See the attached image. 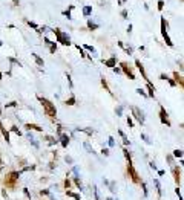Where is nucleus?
<instances>
[{
    "label": "nucleus",
    "instance_id": "f257e3e1",
    "mask_svg": "<svg viewBox=\"0 0 184 200\" xmlns=\"http://www.w3.org/2000/svg\"><path fill=\"white\" fill-rule=\"evenodd\" d=\"M38 101H40V104L43 105L44 115H46L48 118H51V119H55V116H57V109H55V105H54L49 99H46V98H40V96H38Z\"/></svg>",
    "mask_w": 184,
    "mask_h": 200
},
{
    "label": "nucleus",
    "instance_id": "f03ea898",
    "mask_svg": "<svg viewBox=\"0 0 184 200\" xmlns=\"http://www.w3.org/2000/svg\"><path fill=\"white\" fill-rule=\"evenodd\" d=\"M19 177H20V173L19 171H11L5 176V186L8 189H16L17 186V182H19Z\"/></svg>",
    "mask_w": 184,
    "mask_h": 200
},
{
    "label": "nucleus",
    "instance_id": "7ed1b4c3",
    "mask_svg": "<svg viewBox=\"0 0 184 200\" xmlns=\"http://www.w3.org/2000/svg\"><path fill=\"white\" fill-rule=\"evenodd\" d=\"M52 31H54V34H55V37H57V41H60L63 46H71V38H69L68 34H65L63 31H60L58 28L52 29Z\"/></svg>",
    "mask_w": 184,
    "mask_h": 200
},
{
    "label": "nucleus",
    "instance_id": "20e7f679",
    "mask_svg": "<svg viewBox=\"0 0 184 200\" xmlns=\"http://www.w3.org/2000/svg\"><path fill=\"white\" fill-rule=\"evenodd\" d=\"M127 174H129V177H131V180L133 182V183H141V179H140V176H138V173H137V170L133 168V163H132V161H129L127 162Z\"/></svg>",
    "mask_w": 184,
    "mask_h": 200
},
{
    "label": "nucleus",
    "instance_id": "39448f33",
    "mask_svg": "<svg viewBox=\"0 0 184 200\" xmlns=\"http://www.w3.org/2000/svg\"><path fill=\"white\" fill-rule=\"evenodd\" d=\"M161 34H163V38L166 40V44L172 47L173 43H172V40H170L169 34H167V21H166L164 17H161Z\"/></svg>",
    "mask_w": 184,
    "mask_h": 200
},
{
    "label": "nucleus",
    "instance_id": "423d86ee",
    "mask_svg": "<svg viewBox=\"0 0 184 200\" xmlns=\"http://www.w3.org/2000/svg\"><path fill=\"white\" fill-rule=\"evenodd\" d=\"M121 72H124V75L129 78V79H135V73H133V67L129 66L127 63H121Z\"/></svg>",
    "mask_w": 184,
    "mask_h": 200
},
{
    "label": "nucleus",
    "instance_id": "0eeeda50",
    "mask_svg": "<svg viewBox=\"0 0 184 200\" xmlns=\"http://www.w3.org/2000/svg\"><path fill=\"white\" fill-rule=\"evenodd\" d=\"M131 110H132V113H133V118H135L138 122H140V124H143V122H144V115H143V112H141L140 109H138V107H135V105H132V107H131Z\"/></svg>",
    "mask_w": 184,
    "mask_h": 200
},
{
    "label": "nucleus",
    "instance_id": "6e6552de",
    "mask_svg": "<svg viewBox=\"0 0 184 200\" xmlns=\"http://www.w3.org/2000/svg\"><path fill=\"white\" fill-rule=\"evenodd\" d=\"M160 121H161V124H164L166 127H170V121H169L167 112H166L164 107H160Z\"/></svg>",
    "mask_w": 184,
    "mask_h": 200
},
{
    "label": "nucleus",
    "instance_id": "1a4fd4ad",
    "mask_svg": "<svg viewBox=\"0 0 184 200\" xmlns=\"http://www.w3.org/2000/svg\"><path fill=\"white\" fill-rule=\"evenodd\" d=\"M173 179H175V183H177L179 186V183H181V168L179 167H173Z\"/></svg>",
    "mask_w": 184,
    "mask_h": 200
},
{
    "label": "nucleus",
    "instance_id": "9d476101",
    "mask_svg": "<svg viewBox=\"0 0 184 200\" xmlns=\"http://www.w3.org/2000/svg\"><path fill=\"white\" fill-rule=\"evenodd\" d=\"M25 128H26V130H35V131H40V133L43 131V128L40 125H37V124H31V122L25 124Z\"/></svg>",
    "mask_w": 184,
    "mask_h": 200
},
{
    "label": "nucleus",
    "instance_id": "9b49d317",
    "mask_svg": "<svg viewBox=\"0 0 184 200\" xmlns=\"http://www.w3.org/2000/svg\"><path fill=\"white\" fill-rule=\"evenodd\" d=\"M103 63H104V66H107V67L114 69L115 66H117V58H115V57H111L109 60H103Z\"/></svg>",
    "mask_w": 184,
    "mask_h": 200
},
{
    "label": "nucleus",
    "instance_id": "f8f14e48",
    "mask_svg": "<svg viewBox=\"0 0 184 200\" xmlns=\"http://www.w3.org/2000/svg\"><path fill=\"white\" fill-rule=\"evenodd\" d=\"M44 43H46L48 46H49V52H51V54H55V51H57V44H55V43H52L49 38H44Z\"/></svg>",
    "mask_w": 184,
    "mask_h": 200
},
{
    "label": "nucleus",
    "instance_id": "ddd939ff",
    "mask_svg": "<svg viewBox=\"0 0 184 200\" xmlns=\"http://www.w3.org/2000/svg\"><path fill=\"white\" fill-rule=\"evenodd\" d=\"M173 78H175V83H178L179 84V87H184V83H183V75L181 73H178V72H173Z\"/></svg>",
    "mask_w": 184,
    "mask_h": 200
},
{
    "label": "nucleus",
    "instance_id": "4468645a",
    "mask_svg": "<svg viewBox=\"0 0 184 200\" xmlns=\"http://www.w3.org/2000/svg\"><path fill=\"white\" fill-rule=\"evenodd\" d=\"M60 142H61V145L66 148V147L69 145V136L68 135H60Z\"/></svg>",
    "mask_w": 184,
    "mask_h": 200
},
{
    "label": "nucleus",
    "instance_id": "2eb2a0df",
    "mask_svg": "<svg viewBox=\"0 0 184 200\" xmlns=\"http://www.w3.org/2000/svg\"><path fill=\"white\" fill-rule=\"evenodd\" d=\"M32 55V58L35 60V63H37V66L38 67H42V66H44V61H43V58H40V57L37 55V54H31Z\"/></svg>",
    "mask_w": 184,
    "mask_h": 200
},
{
    "label": "nucleus",
    "instance_id": "dca6fc26",
    "mask_svg": "<svg viewBox=\"0 0 184 200\" xmlns=\"http://www.w3.org/2000/svg\"><path fill=\"white\" fill-rule=\"evenodd\" d=\"M0 131H2V135L5 136V139H6V142H9V133H8V130L5 127H3V124L0 122Z\"/></svg>",
    "mask_w": 184,
    "mask_h": 200
},
{
    "label": "nucleus",
    "instance_id": "f3484780",
    "mask_svg": "<svg viewBox=\"0 0 184 200\" xmlns=\"http://www.w3.org/2000/svg\"><path fill=\"white\" fill-rule=\"evenodd\" d=\"M101 86L104 87V90H106L107 93H111V95H112V90L109 89V84H107V81H106V78H104V77L101 78Z\"/></svg>",
    "mask_w": 184,
    "mask_h": 200
},
{
    "label": "nucleus",
    "instance_id": "a211bd4d",
    "mask_svg": "<svg viewBox=\"0 0 184 200\" xmlns=\"http://www.w3.org/2000/svg\"><path fill=\"white\" fill-rule=\"evenodd\" d=\"M74 5H69V8H68V9H66V11H63V15H66V17H68V19H72V17H71V12H72L74 11Z\"/></svg>",
    "mask_w": 184,
    "mask_h": 200
},
{
    "label": "nucleus",
    "instance_id": "6ab92c4d",
    "mask_svg": "<svg viewBox=\"0 0 184 200\" xmlns=\"http://www.w3.org/2000/svg\"><path fill=\"white\" fill-rule=\"evenodd\" d=\"M92 14V6H84L83 8V15L84 17H89Z\"/></svg>",
    "mask_w": 184,
    "mask_h": 200
},
{
    "label": "nucleus",
    "instance_id": "aec40b11",
    "mask_svg": "<svg viewBox=\"0 0 184 200\" xmlns=\"http://www.w3.org/2000/svg\"><path fill=\"white\" fill-rule=\"evenodd\" d=\"M98 28V25L97 23H94L92 20H88V29H91V31H95Z\"/></svg>",
    "mask_w": 184,
    "mask_h": 200
},
{
    "label": "nucleus",
    "instance_id": "412c9836",
    "mask_svg": "<svg viewBox=\"0 0 184 200\" xmlns=\"http://www.w3.org/2000/svg\"><path fill=\"white\" fill-rule=\"evenodd\" d=\"M65 104H66V105H74V104H75V96L72 95V96L69 98V99H66V103H65Z\"/></svg>",
    "mask_w": 184,
    "mask_h": 200
},
{
    "label": "nucleus",
    "instance_id": "4be33fe9",
    "mask_svg": "<svg viewBox=\"0 0 184 200\" xmlns=\"http://www.w3.org/2000/svg\"><path fill=\"white\" fill-rule=\"evenodd\" d=\"M164 0H158V3H156V8H158V11H163L164 9Z\"/></svg>",
    "mask_w": 184,
    "mask_h": 200
},
{
    "label": "nucleus",
    "instance_id": "5701e85b",
    "mask_svg": "<svg viewBox=\"0 0 184 200\" xmlns=\"http://www.w3.org/2000/svg\"><path fill=\"white\" fill-rule=\"evenodd\" d=\"M46 142H48V144H55V142H57V139H54V137L52 136H46Z\"/></svg>",
    "mask_w": 184,
    "mask_h": 200
},
{
    "label": "nucleus",
    "instance_id": "b1692460",
    "mask_svg": "<svg viewBox=\"0 0 184 200\" xmlns=\"http://www.w3.org/2000/svg\"><path fill=\"white\" fill-rule=\"evenodd\" d=\"M123 154H124V157H126V161H127V162L131 161V154H129V151H127L126 148H123Z\"/></svg>",
    "mask_w": 184,
    "mask_h": 200
},
{
    "label": "nucleus",
    "instance_id": "393cba45",
    "mask_svg": "<svg viewBox=\"0 0 184 200\" xmlns=\"http://www.w3.org/2000/svg\"><path fill=\"white\" fill-rule=\"evenodd\" d=\"M66 194L71 195V197H74L75 200H80V195H78V194H74V193H71V191H66Z\"/></svg>",
    "mask_w": 184,
    "mask_h": 200
},
{
    "label": "nucleus",
    "instance_id": "a878e982",
    "mask_svg": "<svg viewBox=\"0 0 184 200\" xmlns=\"http://www.w3.org/2000/svg\"><path fill=\"white\" fill-rule=\"evenodd\" d=\"M173 156H175V157H183V151H181V150H175V151H173Z\"/></svg>",
    "mask_w": 184,
    "mask_h": 200
},
{
    "label": "nucleus",
    "instance_id": "bb28decb",
    "mask_svg": "<svg viewBox=\"0 0 184 200\" xmlns=\"http://www.w3.org/2000/svg\"><path fill=\"white\" fill-rule=\"evenodd\" d=\"M26 23H28L29 26H31V28H32V29H38V26L37 25H35L34 23V21H31V20H28V21H26Z\"/></svg>",
    "mask_w": 184,
    "mask_h": 200
},
{
    "label": "nucleus",
    "instance_id": "cd10ccee",
    "mask_svg": "<svg viewBox=\"0 0 184 200\" xmlns=\"http://www.w3.org/2000/svg\"><path fill=\"white\" fill-rule=\"evenodd\" d=\"M65 188H66V191H69V188H71V180L69 179L65 180Z\"/></svg>",
    "mask_w": 184,
    "mask_h": 200
},
{
    "label": "nucleus",
    "instance_id": "c85d7f7f",
    "mask_svg": "<svg viewBox=\"0 0 184 200\" xmlns=\"http://www.w3.org/2000/svg\"><path fill=\"white\" fill-rule=\"evenodd\" d=\"M124 51H126V54H127V55H132V52H133V51H132V47H124Z\"/></svg>",
    "mask_w": 184,
    "mask_h": 200
},
{
    "label": "nucleus",
    "instance_id": "c756f323",
    "mask_svg": "<svg viewBox=\"0 0 184 200\" xmlns=\"http://www.w3.org/2000/svg\"><path fill=\"white\" fill-rule=\"evenodd\" d=\"M121 17H123V19H127V11H126V9L121 11Z\"/></svg>",
    "mask_w": 184,
    "mask_h": 200
},
{
    "label": "nucleus",
    "instance_id": "7c9ffc66",
    "mask_svg": "<svg viewBox=\"0 0 184 200\" xmlns=\"http://www.w3.org/2000/svg\"><path fill=\"white\" fill-rule=\"evenodd\" d=\"M137 92L140 93V95H143V96H147V93H144V90H143V89H137Z\"/></svg>",
    "mask_w": 184,
    "mask_h": 200
},
{
    "label": "nucleus",
    "instance_id": "2f4dec72",
    "mask_svg": "<svg viewBox=\"0 0 184 200\" xmlns=\"http://www.w3.org/2000/svg\"><path fill=\"white\" fill-rule=\"evenodd\" d=\"M74 182H75V185H77L78 188H82V182H80L78 179H74Z\"/></svg>",
    "mask_w": 184,
    "mask_h": 200
},
{
    "label": "nucleus",
    "instance_id": "473e14b6",
    "mask_svg": "<svg viewBox=\"0 0 184 200\" xmlns=\"http://www.w3.org/2000/svg\"><path fill=\"white\" fill-rule=\"evenodd\" d=\"M127 125H129V127H131V128H132V125H133V121H132V119H131V118H127Z\"/></svg>",
    "mask_w": 184,
    "mask_h": 200
},
{
    "label": "nucleus",
    "instance_id": "72a5a7b5",
    "mask_svg": "<svg viewBox=\"0 0 184 200\" xmlns=\"http://www.w3.org/2000/svg\"><path fill=\"white\" fill-rule=\"evenodd\" d=\"M16 105H17V103H14V101H12V103L6 104V107H16Z\"/></svg>",
    "mask_w": 184,
    "mask_h": 200
},
{
    "label": "nucleus",
    "instance_id": "f704fd0d",
    "mask_svg": "<svg viewBox=\"0 0 184 200\" xmlns=\"http://www.w3.org/2000/svg\"><path fill=\"white\" fill-rule=\"evenodd\" d=\"M11 130H12V131H14V133H17V135H20V130H19V128H16V127H12V128H11Z\"/></svg>",
    "mask_w": 184,
    "mask_h": 200
},
{
    "label": "nucleus",
    "instance_id": "c9c22d12",
    "mask_svg": "<svg viewBox=\"0 0 184 200\" xmlns=\"http://www.w3.org/2000/svg\"><path fill=\"white\" fill-rule=\"evenodd\" d=\"M167 81H169V84H170V86H175V84H177V83L173 81V79H170V78H167Z\"/></svg>",
    "mask_w": 184,
    "mask_h": 200
},
{
    "label": "nucleus",
    "instance_id": "e433bc0d",
    "mask_svg": "<svg viewBox=\"0 0 184 200\" xmlns=\"http://www.w3.org/2000/svg\"><path fill=\"white\" fill-rule=\"evenodd\" d=\"M84 47H86V49H88V51H91V52H95V49H94L92 46H84Z\"/></svg>",
    "mask_w": 184,
    "mask_h": 200
},
{
    "label": "nucleus",
    "instance_id": "4c0bfd02",
    "mask_svg": "<svg viewBox=\"0 0 184 200\" xmlns=\"http://www.w3.org/2000/svg\"><path fill=\"white\" fill-rule=\"evenodd\" d=\"M12 3H14V6H19L20 5V0H12Z\"/></svg>",
    "mask_w": 184,
    "mask_h": 200
},
{
    "label": "nucleus",
    "instance_id": "58836bf2",
    "mask_svg": "<svg viewBox=\"0 0 184 200\" xmlns=\"http://www.w3.org/2000/svg\"><path fill=\"white\" fill-rule=\"evenodd\" d=\"M57 131H58V135H61V131H63V128H61V125H58V127H57Z\"/></svg>",
    "mask_w": 184,
    "mask_h": 200
},
{
    "label": "nucleus",
    "instance_id": "ea45409f",
    "mask_svg": "<svg viewBox=\"0 0 184 200\" xmlns=\"http://www.w3.org/2000/svg\"><path fill=\"white\" fill-rule=\"evenodd\" d=\"M114 72H115V73H121V69H118V67H114Z\"/></svg>",
    "mask_w": 184,
    "mask_h": 200
},
{
    "label": "nucleus",
    "instance_id": "a19ab883",
    "mask_svg": "<svg viewBox=\"0 0 184 200\" xmlns=\"http://www.w3.org/2000/svg\"><path fill=\"white\" fill-rule=\"evenodd\" d=\"M103 154H106V156H107V154H109V150H107V148H103Z\"/></svg>",
    "mask_w": 184,
    "mask_h": 200
},
{
    "label": "nucleus",
    "instance_id": "79ce46f5",
    "mask_svg": "<svg viewBox=\"0 0 184 200\" xmlns=\"http://www.w3.org/2000/svg\"><path fill=\"white\" fill-rule=\"evenodd\" d=\"M127 32H129V34L132 32V25H129V26H127Z\"/></svg>",
    "mask_w": 184,
    "mask_h": 200
},
{
    "label": "nucleus",
    "instance_id": "37998d69",
    "mask_svg": "<svg viewBox=\"0 0 184 200\" xmlns=\"http://www.w3.org/2000/svg\"><path fill=\"white\" fill-rule=\"evenodd\" d=\"M109 145H114V137H109Z\"/></svg>",
    "mask_w": 184,
    "mask_h": 200
},
{
    "label": "nucleus",
    "instance_id": "c03bdc74",
    "mask_svg": "<svg viewBox=\"0 0 184 200\" xmlns=\"http://www.w3.org/2000/svg\"><path fill=\"white\" fill-rule=\"evenodd\" d=\"M120 2H121V3H126V2H127V0H120Z\"/></svg>",
    "mask_w": 184,
    "mask_h": 200
},
{
    "label": "nucleus",
    "instance_id": "a18cd8bd",
    "mask_svg": "<svg viewBox=\"0 0 184 200\" xmlns=\"http://www.w3.org/2000/svg\"><path fill=\"white\" fill-rule=\"evenodd\" d=\"M95 199H97V200H100V199H98V195H97V193H95Z\"/></svg>",
    "mask_w": 184,
    "mask_h": 200
},
{
    "label": "nucleus",
    "instance_id": "49530a36",
    "mask_svg": "<svg viewBox=\"0 0 184 200\" xmlns=\"http://www.w3.org/2000/svg\"><path fill=\"white\" fill-rule=\"evenodd\" d=\"M2 77H3V75H2V73H0V79H2Z\"/></svg>",
    "mask_w": 184,
    "mask_h": 200
},
{
    "label": "nucleus",
    "instance_id": "de8ad7c7",
    "mask_svg": "<svg viewBox=\"0 0 184 200\" xmlns=\"http://www.w3.org/2000/svg\"><path fill=\"white\" fill-rule=\"evenodd\" d=\"M0 46H2V41H0Z\"/></svg>",
    "mask_w": 184,
    "mask_h": 200
}]
</instances>
